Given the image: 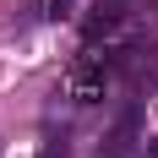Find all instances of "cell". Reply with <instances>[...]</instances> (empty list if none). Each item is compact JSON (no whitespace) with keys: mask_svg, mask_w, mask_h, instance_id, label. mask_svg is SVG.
Masks as SVG:
<instances>
[{"mask_svg":"<svg viewBox=\"0 0 158 158\" xmlns=\"http://www.w3.org/2000/svg\"><path fill=\"white\" fill-rule=\"evenodd\" d=\"M147 158H158V142H153V147H147Z\"/></svg>","mask_w":158,"mask_h":158,"instance_id":"cell-2","label":"cell"},{"mask_svg":"<svg viewBox=\"0 0 158 158\" xmlns=\"http://www.w3.org/2000/svg\"><path fill=\"white\" fill-rule=\"evenodd\" d=\"M71 93H77V104H93V98L104 93V71H98V60H87V65L71 71Z\"/></svg>","mask_w":158,"mask_h":158,"instance_id":"cell-1","label":"cell"}]
</instances>
